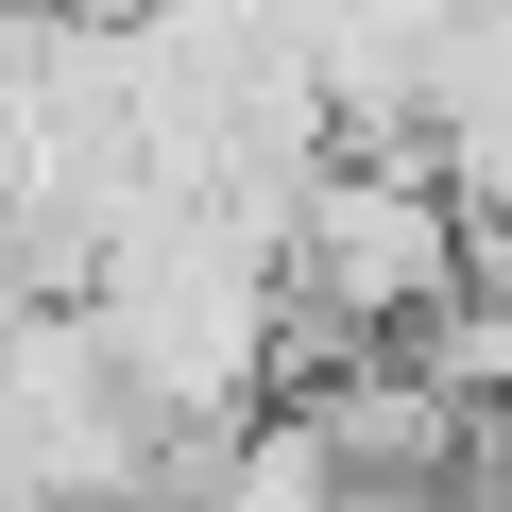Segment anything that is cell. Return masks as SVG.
Returning a JSON list of instances; mask_svg holds the SVG:
<instances>
[{
  "label": "cell",
  "mask_w": 512,
  "mask_h": 512,
  "mask_svg": "<svg viewBox=\"0 0 512 512\" xmlns=\"http://www.w3.org/2000/svg\"><path fill=\"white\" fill-rule=\"evenodd\" d=\"M86 325L103 359L137 376V410L171 444L239 427L256 393L291 376V291H274V205H239V188H137L86 256Z\"/></svg>",
  "instance_id": "obj_1"
},
{
  "label": "cell",
  "mask_w": 512,
  "mask_h": 512,
  "mask_svg": "<svg viewBox=\"0 0 512 512\" xmlns=\"http://www.w3.org/2000/svg\"><path fill=\"white\" fill-rule=\"evenodd\" d=\"M274 291H291V376L342 359H410L461 291H478V222L444 188V154H325L274 205Z\"/></svg>",
  "instance_id": "obj_2"
}]
</instances>
